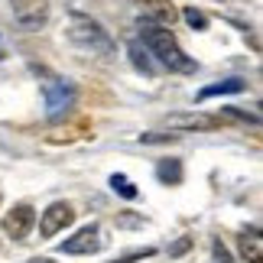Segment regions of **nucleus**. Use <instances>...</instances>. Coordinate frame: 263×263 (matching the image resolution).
I'll return each mask as SVG.
<instances>
[{"mask_svg":"<svg viewBox=\"0 0 263 263\" xmlns=\"http://www.w3.org/2000/svg\"><path fill=\"white\" fill-rule=\"evenodd\" d=\"M140 39H143V49L149 55H156V62L169 68V72L179 75H192L195 72V59L185 55V49L179 46V39L173 36L169 26L149 23V20H140Z\"/></svg>","mask_w":263,"mask_h":263,"instance_id":"f257e3e1","label":"nucleus"},{"mask_svg":"<svg viewBox=\"0 0 263 263\" xmlns=\"http://www.w3.org/2000/svg\"><path fill=\"white\" fill-rule=\"evenodd\" d=\"M68 39L91 55H114L117 52V43L110 39V33L98 20H91L85 13H72V20H68Z\"/></svg>","mask_w":263,"mask_h":263,"instance_id":"f03ea898","label":"nucleus"},{"mask_svg":"<svg viewBox=\"0 0 263 263\" xmlns=\"http://www.w3.org/2000/svg\"><path fill=\"white\" fill-rule=\"evenodd\" d=\"M43 75V95H46V117H62L68 107L75 104V88L72 82H65V78L59 75H49V72H39Z\"/></svg>","mask_w":263,"mask_h":263,"instance_id":"7ed1b4c3","label":"nucleus"},{"mask_svg":"<svg viewBox=\"0 0 263 263\" xmlns=\"http://www.w3.org/2000/svg\"><path fill=\"white\" fill-rule=\"evenodd\" d=\"M10 7H13V20L29 33L49 23V0H10Z\"/></svg>","mask_w":263,"mask_h":263,"instance_id":"20e7f679","label":"nucleus"},{"mask_svg":"<svg viewBox=\"0 0 263 263\" xmlns=\"http://www.w3.org/2000/svg\"><path fill=\"white\" fill-rule=\"evenodd\" d=\"M104 247V240H101V228L98 224H88L82 231H75L68 240L59 244L62 254H75V257H88V254H98V250Z\"/></svg>","mask_w":263,"mask_h":263,"instance_id":"39448f33","label":"nucleus"},{"mask_svg":"<svg viewBox=\"0 0 263 263\" xmlns=\"http://www.w3.org/2000/svg\"><path fill=\"white\" fill-rule=\"evenodd\" d=\"M72 221H75V208L68 205V201H52V205L43 211V218H39V234L55 237L59 231H65Z\"/></svg>","mask_w":263,"mask_h":263,"instance_id":"423d86ee","label":"nucleus"},{"mask_svg":"<svg viewBox=\"0 0 263 263\" xmlns=\"http://www.w3.org/2000/svg\"><path fill=\"white\" fill-rule=\"evenodd\" d=\"M33 224H36V211H33V205H26V201L23 205H13V211H7V218H4V231L13 240H26Z\"/></svg>","mask_w":263,"mask_h":263,"instance_id":"0eeeda50","label":"nucleus"},{"mask_svg":"<svg viewBox=\"0 0 263 263\" xmlns=\"http://www.w3.org/2000/svg\"><path fill=\"white\" fill-rule=\"evenodd\" d=\"M221 124V117H208V114H198V110H192V114H169L163 120V127L176 130V134H192V130H215Z\"/></svg>","mask_w":263,"mask_h":263,"instance_id":"6e6552de","label":"nucleus"},{"mask_svg":"<svg viewBox=\"0 0 263 263\" xmlns=\"http://www.w3.org/2000/svg\"><path fill=\"white\" fill-rule=\"evenodd\" d=\"M176 7L166 4V0H143V20H149V23H159V26H173L176 20Z\"/></svg>","mask_w":263,"mask_h":263,"instance_id":"1a4fd4ad","label":"nucleus"},{"mask_svg":"<svg viewBox=\"0 0 263 263\" xmlns=\"http://www.w3.org/2000/svg\"><path fill=\"white\" fill-rule=\"evenodd\" d=\"M240 254H244L247 263H263V237H260V228H244V234H240Z\"/></svg>","mask_w":263,"mask_h":263,"instance_id":"9d476101","label":"nucleus"},{"mask_svg":"<svg viewBox=\"0 0 263 263\" xmlns=\"http://www.w3.org/2000/svg\"><path fill=\"white\" fill-rule=\"evenodd\" d=\"M244 88H247L244 78H228V82H218V85L201 88L198 91V101H208V98H215V95H237V91H244Z\"/></svg>","mask_w":263,"mask_h":263,"instance_id":"9b49d317","label":"nucleus"},{"mask_svg":"<svg viewBox=\"0 0 263 263\" xmlns=\"http://www.w3.org/2000/svg\"><path fill=\"white\" fill-rule=\"evenodd\" d=\"M156 176H159V182H166V185H179L182 182V163L179 159H163V163L156 166Z\"/></svg>","mask_w":263,"mask_h":263,"instance_id":"f8f14e48","label":"nucleus"},{"mask_svg":"<svg viewBox=\"0 0 263 263\" xmlns=\"http://www.w3.org/2000/svg\"><path fill=\"white\" fill-rule=\"evenodd\" d=\"M127 52H130V62L137 65V72H143V75H153V62H149V52H146V49L137 43V39L130 43V49H127Z\"/></svg>","mask_w":263,"mask_h":263,"instance_id":"ddd939ff","label":"nucleus"},{"mask_svg":"<svg viewBox=\"0 0 263 263\" xmlns=\"http://www.w3.org/2000/svg\"><path fill=\"white\" fill-rule=\"evenodd\" d=\"M110 189H114L117 195H124V198H137V185H134L127 176H120V173L110 176Z\"/></svg>","mask_w":263,"mask_h":263,"instance_id":"4468645a","label":"nucleus"},{"mask_svg":"<svg viewBox=\"0 0 263 263\" xmlns=\"http://www.w3.org/2000/svg\"><path fill=\"white\" fill-rule=\"evenodd\" d=\"M182 16H185V23H189L192 29H205V26H208V16L201 13V10H195V7L182 10Z\"/></svg>","mask_w":263,"mask_h":263,"instance_id":"2eb2a0df","label":"nucleus"},{"mask_svg":"<svg viewBox=\"0 0 263 263\" xmlns=\"http://www.w3.org/2000/svg\"><path fill=\"white\" fill-rule=\"evenodd\" d=\"M224 117H231V120H244V124H247V120H250V124H260V114H257V110H254V114H247V110H237V107H228L224 110Z\"/></svg>","mask_w":263,"mask_h":263,"instance_id":"dca6fc26","label":"nucleus"},{"mask_svg":"<svg viewBox=\"0 0 263 263\" xmlns=\"http://www.w3.org/2000/svg\"><path fill=\"white\" fill-rule=\"evenodd\" d=\"M143 257H153V247H146V250H134V254L120 257L117 263H134V260H143Z\"/></svg>","mask_w":263,"mask_h":263,"instance_id":"f3484780","label":"nucleus"},{"mask_svg":"<svg viewBox=\"0 0 263 263\" xmlns=\"http://www.w3.org/2000/svg\"><path fill=\"white\" fill-rule=\"evenodd\" d=\"M215 260H218V263H231V257H228V250H224V244H221V240H215Z\"/></svg>","mask_w":263,"mask_h":263,"instance_id":"a211bd4d","label":"nucleus"},{"mask_svg":"<svg viewBox=\"0 0 263 263\" xmlns=\"http://www.w3.org/2000/svg\"><path fill=\"white\" fill-rule=\"evenodd\" d=\"M29 263H52V260H49V257H33Z\"/></svg>","mask_w":263,"mask_h":263,"instance_id":"6ab92c4d","label":"nucleus"}]
</instances>
